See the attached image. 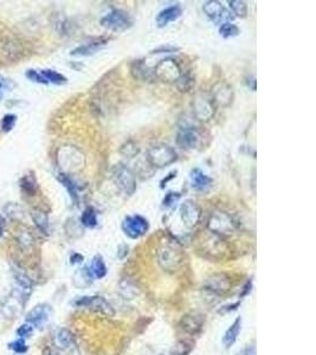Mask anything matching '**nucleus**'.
Returning a JSON list of instances; mask_svg holds the SVG:
<instances>
[{
	"instance_id": "f257e3e1",
	"label": "nucleus",
	"mask_w": 316,
	"mask_h": 355,
	"mask_svg": "<svg viewBox=\"0 0 316 355\" xmlns=\"http://www.w3.org/2000/svg\"><path fill=\"white\" fill-rule=\"evenodd\" d=\"M146 160L153 167L165 168L171 166L178 160V154L171 146L165 143H156L147 149Z\"/></svg>"
},
{
	"instance_id": "f03ea898",
	"label": "nucleus",
	"mask_w": 316,
	"mask_h": 355,
	"mask_svg": "<svg viewBox=\"0 0 316 355\" xmlns=\"http://www.w3.org/2000/svg\"><path fill=\"white\" fill-rule=\"evenodd\" d=\"M158 261L166 271H177L183 263V254L177 244L166 242L158 250Z\"/></svg>"
},
{
	"instance_id": "7ed1b4c3",
	"label": "nucleus",
	"mask_w": 316,
	"mask_h": 355,
	"mask_svg": "<svg viewBox=\"0 0 316 355\" xmlns=\"http://www.w3.org/2000/svg\"><path fill=\"white\" fill-rule=\"evenodd\" d=\"M59 167L64 171V174L75 173L82 170L84 166V155L73 146H65L58 151Z\"/></svg>"
},
{
	"instance_id": "20e7f679",
	"label": "nucleus",
	"mask_w": 316,
	"mask_h": 355,
	"mask_svg": "<svg viewBox=\"0 0 316 355\" xmlns=\"http://www.w3.org/2000/svg\"><path fill=\"white\" fill-rule=\"evenodd\" d=\"M112 180L116 187L126 195H133L136 191V179L134 173L124 165H115L112 167Z\"/></svg>"
},
{
	"instance_id": "39448f33",
	"label": "nucleus",
	"mask_w": 316,
	"mask_h": 355,
	"mask_svg": "<svg viewBox=\"0 0 316 355\" xmlns=\"http://www.w3.org/2000/svg\"><path fill=\"white\" fill-rule=\"evenodd\" d=\"M208 229L211 233L217 236L229 235L236 229V222L229 213L217 211L210 216L208 220Z\"/></svg>"
},
{
	"instance_id": "423d86ee",
	"label": "nucleus",
	"mask_w": 316,
	"mask_h": 355,
	"mask_svg": "<svg viewBox=\"0 0 316 355\" xmlns=\"http://www.w3.org/2000/svg\"><path fill=\"white\" fill-rule=\"evenodd\" d=\"M153 74L162 82H177L183 75L180 65L173 58H164L155 64Z\"/></svg>"
},
{
	"instance_id": "0eeeda50",
	"label": "nucleus",
	"mask_w": 316,
	"mask_h": 355,
	"mask_svg": "<svg viewBox=\"0 0 316 355\" xmlns=\"http://www.w3.org/2000/svg\"><path fill=\"white\" fill-rule=\"evenodd\" d=\"M101 25L105 29L114 32H122L126 31L133 25L130 15L123 10H112L102 18Z\"/></svg>"
},
{
	"instance_id": "6e6552de",
	"label": "nucleus",
	"mask_w": 316,
	"mask_h": 355,
	"mask_svg": "<svg viewBox=\"0 0 316 355\" xmlns=\"http://www.w3.org/2000/svg\"><path fill=\"white\" fill-rule=\"evenodd\" d=\"M74 304L78 308H84L95 313L103 314L105 316H114L115 314L110 303L101 296H84L75 301Z\"/></svg>"
},
{
	"instance_id": "1a4fd4ad",
	"label": "nucleus",
	"mask_w": 316,
	"mask_h": 355,
	"mask_svg": "<svg viewBox=\"0 0 316 355\" xmlns=\"http://www.w3.org/2000/svg\"><path fill=\"white\" fill-rule=\"evenodd\" d=\"M122 230L131 239H137L146 235L149 229L148 220L140 214L127 216L122 222Z\"/></svg>"
},
{
	"instance_id": "9d476101",
	"label": "nucleus",
	"mask_w": 316,
	"mask_h": 355,
	"mask_svg": "<svg viewBox=\"0 0 316 355\" xmlns=\"http://www.w3.org/2000/svg\"><path fill=\"white\" fill-rule=\"evenodd\" d=\"M177 145L185 151L197 149L202 143V133L193 127H184L177 134Z\"/></svg>"
},
{
	"instance_id": "9b49d317",
	"label": "nucleus",
	"mask_w": 316,
	"mask_h": 355,
	"mask_svg": "<svg viewBox=\"0 0 316 355\" xmlns=\"http://www.w3.org/2000/svg\"><path fill=\"white\" fill-rule=\"evenodd\" d=\"M202 218V211L198 205L192 200H185L180 206V219L184 226L193 229L198 225Z\"/></svg>"
},
{
	"instance_id": "f8f14e48",
	"label": "nucleus",
	"mask_w": 316,
	"mask_h": 355,
	"mask_svg": "<svg viewBox=\"0 0 316 355\" xmlns=\"http://www.w3.org/2000/svg\"><path fill=\"white\" fill-rule=\"evenodd\" d=\"M231 279L225 273H213L206 278L203 289L214 295H224L230 290Z\"/></svg>"
},
{
	"instance_id": "ddd939ff",
	"label": "nucleus",
	"mask_w": 316,
	"mask_h": 355,
	"mask_svg": "<svg viewBox=\"0 0 316 355\" xmlns=\"http://www.w3.org/2000/svg\"><path fill=\"white\" fill-rule=\"evenodd\" d=\"M211 101L214 107H229L233 101V90L227 83H219L212 90Z\"/></svg>"
},
{
	"instance_id": "4468645a",
	"label": "nucleus",
	"mask_w": 316,
	"mask_h": 355,
	"mask_svg": "<svg viewBox=\"0 0 316 355\" xmlns=\"http://www.w3.org/2000/svg\"><path fill=\"white\" fill-rule=\"evenodd\" d=\"M215 107L212 103L211 98H206L204 96H198L193 102V114L197 120L208 122L214 115Z\"/></svg>"
},
{
	"instance_id": "2eb2a0df",
	"label": "nucleus",
	"mask_w": 316,
	"mask_h": 355,
	"mask_svg": "<svg viewBox=\"0 0 316 355\" xmlns=\"http://www.w3.org/2000/svg\"><path fill=\"white\" fill-rule=\"evenodd\" d=\"M203 11H204L206 17L218 24H220L221 21H225V23H226V20H230L231 18H232L231 13H229V12L225 10L224 6L219 1H215V0L206 1L205 4L203 5Z\"/></svg>"
},
{
	"instance_id": "dca6fc26",
	"label": "nucleus",
	"mask_w": 316,
	"mask_h": 355,
	"mask_svg": "<svg viewBox=\"0 0 316 355\" xmlns=\"http://www.w3.org/2000/svg\"><path fill=\"white\" fill-rule=\"evenodd\" d=\"M50 316H51V307L48 304L43 303L38 304L34 308H32L26 315V323H29L31 326L42 327L48 322Z\"/></svg>"
},
{
	"instance_id": "f3484780",
	"label": "nucleus",
	"mask_w": 316,
	"mask_h": 355,
	"mask_svg": "<svg viewBox=\"0 0 316 355\" xmlns=\"http://www.w3.org/2000/svg\"><path fill=\"white\" fill-rule=\"evenodd\" d=\"M205 322V316L202 314L191 313L183 316L180 321V327L184 332L190 335H197L202 332Z\"/></svg>"
},
{
	"instance_id": "a211bd4d",
	"label": "nucleus",
	"mask_w": 316,
	"mask_h": 355,
	"mask_svg": "<svg viewBox=\"0 0 316 355\" xmlns=\"http://www.w3.org/2000/svg\"><path fill=\"white\" fill-rule=\"evenodd\" d=\"M190 179H191V186L193 189L198 192H205L211 187L213 180L212 178H210L208 174H205L199 168H193L190 172Z\"/></svg>"
},
{
	"instance_id": "6ab92c4d",
	"label": "nucleus",
	"mask_w": 316,
	"mask_h": 355,
	"mask_svg": "<svg viewBox=\"0 0 316 355\" xmlns=\"http://www.w3.org/2000/svg\"><path fill=\"white\" fill-rule=\"evenodd\" d=\"M181 13H183V10H181L179 5H173V6H170V7H166L165 10L160 11L159 12V14L156 15L155 18L156 25H158L159 27L167 26V25L172 23V21L179 19L181 17Z\"/></svg>"
},
{
	"instance_id": "aec40b11",
	"label": "nucleus",
	"mask_w": 316,
	"mask_h": 355,
	"mask_svg": "<svg viewBox=\"0 0 316 355\" xmlns=\"http://www.w3.org/2000/svg\"><path fill=\"white\" fill-rule=\"evenodd\" d=\"M204 242L206 243L204 244V248H203V251H204L205 254L211 255V256H210L211 258L221 257V254H223V251H225V249H226L223 241H221L217 235H214V233H212V237H208Z\"/></svg>"
},
{
	"instance_id": "412c9836",
	"label": "nucleus",
	"mask_w": 316,
	"mask_h": 355,
	"mask_svg": "<svg viewBox=\"0 0 316 355\" xmlns=\"http://www.w3.org/2000/svg\"><path fill=\"white\" fill-rule=\"evenodd\" d=\"M240 331H242V317H237L224 334L223 344L225 345V347L230 348L237 341Z\"/></svg>"
},
{
	"instance_id": "4be33fe9",
	"label": "nucleus",
	"mask_w": 316,
	"mask_h": 355,
	"mask_svg": "<svg viewBox=\"0 0 316 355\" xmlns=\"http://www.w3.org/2000/svg\"><path fill=\"white\" fill-rule=\"evenodd\" d=\"M105 42L107 40L105 39H95L93 40V42L87 43V44H83L81 46H78V48L74 49L73 51H71V55L73 56H89L95 54L98 50L105 44Z\"/></svg>"
},
{
	"instance_id": "5701e85b",
	"label": "nucleus",
	"mask_w": 316,
	"mask_h": 355,
	"mask_svg": "<svg viewBox=\"0 0 316 355\" xmlns=\"http://www.w3.org/2000/svg\"><path fill=\"white\" fill-rule=\"evenodd\" d=\"M118 291L124 300H133L139 295V288L129 278H123L118 284Z\"/></svg>"
},
{
	"instance_id": "b1692460",
	"label": "nucleus",
	"mask_w": 316,
	"mask_h": 355,
	"mask_svg": "<svg viewBox=\"0 0 316 355\" xmlns=\"http://www.w3.org/2000/svg\"><path fill=\"white\" fill-rule=\"evenodd\" d=\"M13 275H14L15 282H17L18 284V288H20L18 289V290H20L24 295L29 296L33 288V283L30 279V277L25 272L21 271V270H18V269L13 270Z\"/></svg>"
},
{
	"instance_id": "393cba45",
	"label": "nucleus",
	"mask_w": 316,
	"mask_h": 355,
	"mask_svg": "<svg viewBox=\"0 0 316 355\" xmlns=\"http://www.w3.org/2000/svg\"><path fill=\"white\" fill-rule=\"evenodd\" d=\"M56 344L59 348L62 350H70L71 347L75 346V336L73 335V333L68 329H59V331L56 333Z\"/></svg>"
},
{
	"instance_id": "a878e982",
	"label": "nucleus",
	"mask_w": 316,
	"mask_h": 355,
	"mask_svg": "<svg viewBox=\"0 0 316 355\" xmlns=\"http://www.w3.org/2000/svg\"><path fill=\"white\" fill-rule=\"evenodd\" d=\"M89 269L90 273H92L93 278H103L105 275H107V266H105V261L101 256H96L94 257V260L90 264V266L88 267Z\"/></svg>"
},
{
	"instance_id": "bb28decb",
	"label": "nucleus",
	"mask_w": 316,
	"mask_h": 355,
	"mask_svg": "<svg viewBox=\"0 0 316 355\" xmlns=\"http://www.w3.org/2000/svg\"><path fill=\"white\" fill-rule=\"evenodd\" d=\"M31 217H32L33 223L36 224V226L45 235L49 233V217L46 212L39 210V208H36V210H32L31 212Z\"/></svg>"
},
{
	"instance_id": "cd10ccee",
	"label": "nucleus",
	"mask_w": 316,
	"mask_h": 355,
	"mask_svg": "<svg viewBox=\"0 0 316 355\" xmlns=\"http://www.w3.org/2000/svg\"><path fill=\"white\" fill-rule=\"evenodd\" d=\"M58 180H59V182H61L62 185L67 188V191L69 194H70L71 199H73L75 202H77L80 194H78V186L76 185V183H75L74 180L71 179L68 174H64V173L59 174Z\"/></svg>"
},
{
	"instance_id": "c85d7f7f",
	"label": "nucleus",
	"mask_w": 316,
	"mask_h": 355,
	"mask_svg": "<svg viewBox=\"0 0 316 355\" xmlns=\"http://www.w3.org/2000/svg\"><path fill=\"white\" fill-rule=\"evenodd\" d=\"M92 282L93 276L88 267H82V269L77 270V272L74 275V284L77 288H87Z\"/></svg>"
},
{
	"instance_id": "c756f323",
	"label": "nucleus",
	"mask_w": 316,
	"mask_h": 355,
	"mask_svg": "<svg viewBox=\"0 0 316 355\" xmlns=\"http://www.w3.org/2000/svg\"><path fill=\"white\" fill-rule=\"evenodd\" d=\"M81 223H82L83 226L88 227V229H94V227L98 226L99 219L96 211L93 207H87L83 211L82 216H81Z\"/></svg>"
},
{
	"instance_id": "7c9ffc66",
	"label": "nucleus",
	"mask_w": 316,
	"mask_h": 355,
	"mask_svg": "<svg viewBox=\"0 0 316 355\" xmlns=\"http://www.w3.org/2000/svg\"><path fill=\"white\" fill-rule=\"evenodd\" d=\"M20 187L25 193H27L29 195H34L36 194L37 189H38V186H37L36 178L32 174H26L20 179Z\"/></svg>"
},
{
	"instance_id": "2f4dec72",
	"label": "nucleus",
	"mask_w": 316,
	"mask_h": 355,
	"mask_svg": "<svg viewBox=\"0 0 316 355\" xmlns=\"http://www.w3.org/2000/svg\"><path fill=\"white\" fill-rule=\"evenodd\" d=\"M131 74L135 79L139 80H148L151 77V71L148 70L146 63L143 61H135L131 68Z\"/></svg>"
},
{
	"instance_id": "473e14b6",
	"label": "nucleus",
	"mask_w": 316,
	"mask_h": 355,
	"mask_svg": "<svg viewBox=\"0 0 316 355\" xmlns=\"http://www.w3.org/2000/svg\"><path fill=\"white\" fill-rule=\"evenodd\" d=\"M40 74L44 79L46 80L48 83L52 84H57V86H61V84L67 83V77H64L63 75L57 73V71L51 70V69H45V70H40Z\"/></svg>"
},
{
	"instance_id": "72a5a7b5",
	"label": "nucleus",
	"mask_w": 316,
	"mask_h": 355,
	"mask_svg": "<svg viewBox=\"0 0 316 355\" xmlns=\"http://www.w3.org/2000/svg\"><path fill=\"white\" fill-rule=\"evenodd\" d=\"M231 12L238 18H245L248 15V6L242 0H230L227 1Z\"/></svg>"
},
{
	"instance_id": "f704fd0d",
	"label": "nucleus",
	"mask_w": 316,
	"mask_h": 355,
	"mask_svg": "<svg viewBox=\"0 0 316 355\" xmlns=\"http://www.w3.org/2000/svg\"><path fill=\"white\" fill-rule=\"evenodd\" d=\"M219 33H220V36L224 37V38H232V37H236L239 35L240 30L237 25L226 21V23H223L220 25V27H219Z\"/></svg>"
},
{
	"instance_id": "c9c22d12",
	"label": "nucleus",
	"mask_w": 316,
	"mask_h": 355,
	"mask_svg": "<svg viewBox=\"0 0 316 355\" xmlns=\"http://www.w3.org/2000/svg\"><path fill=\"white\" fill-rule=\"evenodd\" d=\"M193 84H195V81H193L192 77H190L189 75H181L180 79L175 82V86H177V88L180 90V91H190L191 89H192Z\"/></svg>"
},
{
	"instance_id": "e433bc0d",
	"label": "nucleus",
	"mask_w": 316,
	"mask_h": 355,
	"mask_svg": "<svg viewBox=\"0 0 316 355\" xmlns=\"http://www.w3.org/2000/svg\"><path fill=\"white\" fill-rule=\"evenodd\" d=\"M17 122V116L14 114H6L1 120V130L5 133L11 132Z\"/></svg>"
},
{
	"instance_id": "4c0bfd02",
	"label": "nucleus",
	"mask_w": 316,
	"mask_h": 355,
	"mask_svg": "<svg viewBox=\"0 0 316 355\" xmlns=\"http://www.w3.org/2000/svg\"><path fill=\"white\" fill-rule=\"evenodd\" d=\"M54 26L56 31L59 32V35H67L68 33L69 23L64 17H62V15H57V17H56V19L54 20Z\"/></svg>"
},
{
	"instance_id": "58836bf2",
	"label": "nucleus",
	"mask_w": 316,
	"mask_h": 355,
	"mask_svg": "<svg viewBox=\"0 0 316 355\" xmlns=\"http://www.w3.org/2000/svg\"><path fill=\"white\" fill-rule=\"evenodd\" d=\"M191 348H192L191 345L185 341L178 342V344L174 346L173 350H172L170 355H187L191 352Z\"/></svg>"
},
{
	"instance_id": "ea45409f",
	"label": "nucleus",
	"mask_w": 316,
	"mask_h": 355,
	"mask_svg": "<svg viewBox=\"0 0 316 355\" xmlns=\"http://www.w3.org/2000/svg\"><path fill=\"white\" fill-rule=\"evenodd\" d=\"M8 348L13 352H15L17 354H24V353H26V351H27L26 342H25L24 339H20V338L18 339V340L8 344Z\"/></svg>"
},
{
	"instance_id": "a19ab883",
	"label": "nucleus",
	"mask_w": 316,
	"mask_h": 355,
	"mask_svg": "<svg viewBox=\"0 0 316 355\" xmlns=\"http://www.w3.org/2000/svg\"><path fill=\"white\" fill-rule=\"evenodd\" d=\"M181 198V194L179 192H168L167 194L165 195L164 200H162V205L165 207H171Z\"/></svg>"
},
{
	"instance_id": "79ce46f5",
	"label": "nucleus",
	"mask_w": 316,
	"mask_h": 355,
	"mask_svg": "<svg viewBox=\"0 0 316 355\" xmlns=\"http://www.w3.org/2000/svg\"><path fill=\"white\" fill-rule=\"evenodd\" d=\"M25 76H26L27 79H29L30 81H32V82H34V83H39V84H49L48 82H46V80L44 79V77L42 76V74L38 73V71L33 70V69L27 70L26 73H25Z\"/></svg>"
},
{
	"instance_id": "37998d69",
	"label": "nucleus",
	"mask_w": 316,
	"mask_h": 355,
	"mask_svg": "<svg viewBox=\"0 0 316 355\" xmlns=\"http://www.w3.org/2000/svg\"><path fill=\"white\" fill-rule=\"evenodd\" d=\"M32 332H33V327L29 325V323H25V325L23 326H20L19 328L17 329V335L19 336L20 339H26V338H30V335L32 334Z\"/></svg>"
},
{
	"instance_id": "c03bdc74",
	"label": "nucleus",
	"mask_w": 316,
	"mask_h": 355,
	"mask_svg": "<svg viewBox=\"0 0 316 355\" xmlns=\"http://www.w3.org/2000/svg\"><path fill=\"white\" fill-rule=\"evenodd\" d=\"M17 87L14 81L10 79H6L5 76L0 75V90H12Z\"/></svg>"
},
{
	"instance_id": "a18cd8bd",
	"label": "nucleus",
	"mask_w": 316,
	"mask_h": 355,
	"mask_svg": "<svg viewBox=\"0 0 316 355\" xmlns=\"http://www.w3.org/2000/svg\"><path fill=\"white\" fill-rule=\"evenodd\" d=\"M18 241H19V243L23 247H30L31 244H32V242H33V239H32V237H31V235L27 231H24V232H20L19 233V237H18Z\"/></svg>"
},
{
	"instance_id": "49530a36",
	"label": "nucleus",
	"mask_w": 316,
	"mask_h": 355,
	"mask_svg": "<svg viewBox=\"0 0 316 355\" xmlns=\"http://www.w3.org/2000/svg\"><path fill=\"white\" fill-rule=\"evenodd\" d=\"M121 152L123 153L124 155H127V157H134L137 153V149L136 147L134 145H131L130 146V142H127V145H124L123 147L121 148Z\"/></svg>"
},
{
	"instance_id": "de8ad7c7",
	"label": "nucleus",
	"mask_w": 316,
	"mask_h": 355,
	"mask_svg": "<svg viewBox=\"0 0 316 355\" xmlns=\"http://www.w3.org/2000/svg\"><path fill=\"white\" fill-rule=\"evenodd\" d=\"M238 355H256V346L255 345L246 346V347L244 348Z\"/></svg>"
},
{
	"instance_id": "09e8293b",
	"label": "nucleus",
	"mask_w": 316,
	"mask_h": 355,
	"mask_svg": "<svg viewBox=\"0 0 316 355\" xmlns=\"http://www.w3.org/2000/svg\"><path fill=\"white\" fill-rule=\"evenodd\" d=\"M117 254H118V258H120V260H123V258L128 255V247H127V245H121V247L118 248Z\"/></svg>"
},
{
	"instance_id": "8fccbe9b",
	"label": "nucleus",
	"mask_w": 316,
	"mask_h": 355,
	"mask_svg": "<svg viewBox=\"0 0 316 355\" xmlns=\"http://www.w3.org/2000/svg\"><path fill=\"white\" fill-rule=\"evenodd\" d=\"M175 177H177V171H174V172L168 174V177L161 181V188H164V186H166V183H167L171 179H173V178H175Z\"/></svg>"
},
{
	"instance_id": "3c124183",
	"label": "nucleus",
	"mask_w": 316,
	"mask_h": 355,
	"mask_svg": "<svg viewBox=\"0 0 316 355\" xmlns=\"http://www.w3.org/2000/svg\"><path fill=\"white\" fill-rule=\"evenodd\" d=\"M71 263H81L83 261V256H81L80 254H74L73 256L70 257Z\"/></svg>"
},
{
	"instance_id": "603ef678",
	"label": "nucleus",
	"mask_w": 316,
	"mask_h": 355,
	"mask_svg": "<svg viewBox=\"0 0 316 355\" xmlns=\"http://www.w3.org/2000/svg\"><path fill=\"white\" fill-rule=\"evenodd\" d=\"M4 229H5V219L4 217L0 216V237H1L2 233H4Z\"/></svg>"
},
{
	"instance_id": "864d4df0",
	"label": "nucleus",
	"mask_w": 316,
	"mask_h": 355,
	"mask_svg": "<svg viewBox=\"0 0 316 355\" xmlns=\"http://www.w3.org/2000/svg\"><path fill=\"white\" fill-rule=\"evenodd\" d=\"M1 98H2V94H1V92H0V101H1Z\"/></svg>"
},
{
	"instance_id": "5fc2aeb1",
	"label": "nucleus",
	"mask_w": 316,
	"mask_h": 355,
	"mask_svg": "<svg viewBox=\"0 0 316 355\" xmlns=\"http://www.w3.org/2000/svg\"><path fill=\"white\" fill-rule=\"evenodd\" d=\"M52 355H57V354H52Z\"/></svg>"
},
{
	"instance_id": "6e6d98bb",
	"label": "nucleus",
	"mask_w": 316,
	"mask_h": 355,
	"mask_svg": "<svg viewBox=\"0 0 316 355\" xmlns=\"http://www.w3.org/2000/svg\"><path fill=\"white\" fill-rule=\"evenodd\" d=\"M160 355H165V354H160Z\"/></svg>"
}]
</instances>
